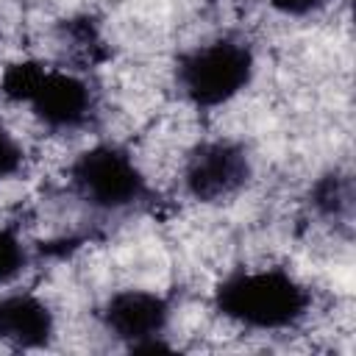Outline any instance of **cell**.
Returning <instances> with one entry per match:
<instances>
[{"label":"cell","mask_w":356,"mask_h":356,"mask_svg":"<svg viewBox=\"0 0 356 356\" xmlns=\"http://www.w3.org/2000/svg\"><path fill=\"white\" fill-rule=\"evenodd\" d=\"M312 306L309 289L278 267L236 270L214 289V309L250 331H286L295 328Z\"/></svg>","instance_id":"obj_1"},{"label":"cell","mask_w":356,"mask_h":356,"mask_svg":"<svg viewBox=\"0 0 356 356\" xmlns=\"http://www.w3.org/2000/svg\"><path fill=\"white\" fill-rule=\"evenodd\" d=\"M170 314L172 309L164 295L147 289H120L103 303L100 323L131 353H153L170 350L161 339L170 325Z\"/></svg>","instance_id":"obj_6"},{"label":"cell","mask_w":356,"mask_h":356,"mask_svg":"<svg viewBox=\"0 0 356 356\" xmlns=\"http://www.w3.org/2000/svg\"><path fill=\"white\" fill-rule=\"evenodd\" d=\"M256 72V56L248 42L222 36L178 56L175 83L195 108H217L231 103Z\"/></svg>","instance_id":"obj_3"},{"label":"cell","mask_w":356,"mask_h":356,"mask_svg":"<svg viewBox=\"0 0 356 356\" xmlns=\"http://www.w3.org/2000/svg\"><path fill=\"white\" fill-rule=\"evenodd\" d=\"M70 184L83 203L100 211L131 209L150 192L134 156L114 142H100L78 153L70 164Z\"/></svg>","instance_id":"obj_4"},{"label":"cell","mask_w":356,"mask_h":356,"mask_svg":"<svg viewBox=\"0 0 356 356\" xmlns=\"http://www.w3.org/2000/svg\"><path fill=\"white\" fill-rule=\"evenodd\" d=\"M56 317L50 306L31 292H11L0 298V342L17 350H36L50 345Z\"/></svg>","instance_id":"obj_7"},{"label":"cell","mask_w":356,"mask_h":356,"mask_svg":"<svg viewBox=\"0 0 356 356\" xmlns=\"http://www.w3.org/2000/svg\"><path fill=\"white\" fill-rule=\"evenodd\" d=\"M309 203L325 220H334V222L350 220V211H353V178H350V172L328 170L325 175H320L312 184Z\"/></svg>","instance_id":"obj_8"},{"label":"cell","mask_w":356,"mask_h":356,"mask_svg":"<svg viewBox=\"0 0 356 356\" xmlns=\"http://www.w3.org/2000/svg\"><path fill=\"white\" fill-rule=\"evenodd\" d=\"M253 175L248 150L234 139L197 142L184 161V189L197 203H220L236 195Z\"/></svg>","instance_id":"obj_5"},{"label":"cell","mask_w":356,"mask_h":356,"mask_svg":"<svg viewBox=\"0 0 356 356\" xmlns=\"http://www.w3.org/2000/svg\"><path fill=\"white\" fill-rule=\"evenodd\" d=\"M267 3L284 17H309V14L320 11L328 0H267Z\"/></svg>","instance_id":"obj_11"},{"label":"cell","mask_w":356,"mask_h":356,"mask_svg":"<svg viewBox=\"0 0 356 356\" xmlns=\"http://www.w3.org/2000/svg\"><path fill=\"white\" fill-rule=\"evenodd\" d=\"M3 95L31 106L33 117L53 131H78L95 111V97L83 78L42 61L11 64L3 75Z\"/></svg>","instance_id":"obj_2"},{"label":"cell","mask_w":356,"mask_h":356,"mask_svg":"<svg viewBox=\"0 0 356 356\" xmlns=\"http://www.w3.org/2000/svg\"><path fill=\"white\" fill-rule=\"evenodd\" d=\"M25 264H28V250L17 236V231L0 228V286L11 284L25 270Z\"/></svg>","instance_id":"obj_9"},{"label":"cell","mask_w":356,"mask_h":356,"mask_svg":"<svg viewBox=\"0 0 356 356\" xmlns=\"http://www.w3.org/2000/svg\"><path fill=\"white\" fill-rule=\"evenodd\" d=\"M19 167H22V147L11 136V131L0 122V181L14 175Z\"/></svg>","instance_id":"obj_10"}]
</instances>
